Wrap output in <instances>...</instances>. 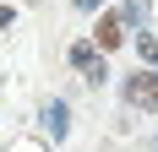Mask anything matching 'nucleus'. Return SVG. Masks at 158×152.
Returning a JSON list of instances; mask_svg holds the SVG:
<instances>
[{"label": "nucleus", "mask_w": 158, "mask_h": 152, "mask_svg": "<svg viewBox=\"0 0 158 152\" xmlns=\"http://www.w3.org/2000/svg\"><path fill=\"white\" fill-rule=\"evenodd\" d=\"M120 38H126V16H104L98 22V49H114Z\"/></svg>", "instance_id": "nucleus-3"}, {"label": "nucleus", "mask_w": 158, "mask_h": 152, "mask_svg": "<svg viewBox=\"0 0 158 152\" xmlns=\"http://www.w3.org/2000/svg\"><path fill=\"white\" fill-rule=\"evenodd\" d=\"M71 109H65V98H49L44 103V125H49V136L55 141H65V130H71V120H65Z\"/></svg>", "instance_id": "nucleus-2"}, {"label": "nucleus", "mask_w": 158, "mask_h": 152, "mask_svg": "<svg viewBox=\"0 0 158 152\" xmlns=\"http://www.w3.org/2000/svg\"><path fill=\"white\" fill-rule=\"evenodd\" d=\"M93 60H98V54H93V44H77V49H71V65H82V71H87Z\"/></svg>", "instance_id": "nucleus-4"}, {"label": "nucleus", "mask_w": 158, "mask_h": 152, "mask_svg": "<svg viewBox=\"0 0 158 152\" xmlns=\"http://www.w3.org/2000/svg\"><path fill=\"white\" fill-rule=\"evenodd\" d=\"M126 103H142V109H158V76L153 71H136L126 82Z\"/></svg>", "instance_id": "nucleus-1"}, {"label": "nucleus", "mask_w": 158, "mask_h": 152, "mask_svg": "<svg viewBox=\"0 0 158 152\" xmlns=\"http://www.w3.org/2000/svg\"><path fill=\"white\" fill-rule=\"evenodd\" d=\"M93 6H104V0H77V11H93Z\"/></svg>", "instance_id": "nucleus-5"}]
</instances>
